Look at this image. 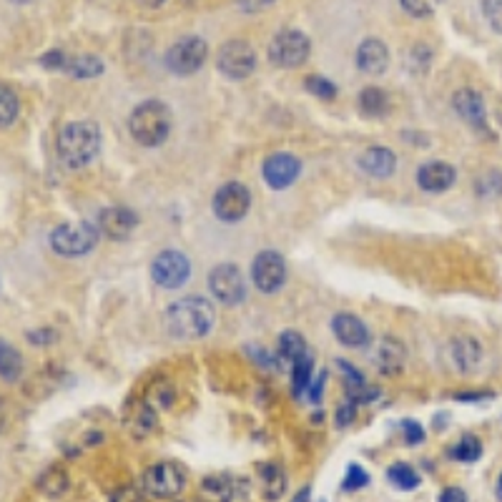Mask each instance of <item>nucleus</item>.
<instances>
[{
    "label": "nucleus",
    "mask_w": 502,
    "mask_h": 502,
    "mask_svg": "<svg viewBox=\"0 0 502 502\" xmlns=\"http://www.w3.org/2000/svg\"><path fill=\"white\" fill-rule=\"evenodd\" d=\"M216 309L204 297H184L163 312V327L173 339H201L213 330Z\"/></svg>",
    "instance_id": "f257e3e1"
},
{
    "label": "nucleus",
    "mask_w": 502,
    "mask_h": 502,
    "mask_svg": "<svg viewBox=\"0 0 502 502\" xmlns=\"http://www.w3.org/2000/svg\"><path fill=\"white\" fill-rule=\"evenodd\" d=\"M101 151V129L93 121H73L58 133V156L68 169L88 166Z\"/></svg>",
    "instance_id": "f03ea898"
},
{
    "label": "nucleus",
    "mask_w": 502,
    "mask_h": 502,
    "mask_svg": "<svg viewBox=\"0 0 502 502\" xmlns=\"http://www.w3.org/2000/svg\"><path fill=\"white\" fill-rule=\"evenodd\" d=\"M172 111L161 101H144L129 116V131L146 148H156L163 144L172 133Z\"/></svg>",
    "instance_id": "7ed1b4c3"
},
{
    "label": "nucleus",
    "mask_w": 502,
    "mask_h": 502,
    "mask_svg": "<svg viewBox=\"0 0 502 502\" xmlns=\"http://www.w3.org/2000/svg\"><path fill=\"white\" fill-rule=\"evenodd\" d=\"M98 226L91 222H76V224H61L51 231V247L58 256H86L98 244Z\"/></svg>",
    "instance_id": "20e7f679"
},
{
    "label": "nucleus",
    "mask_w": 502,
    "mask_h": 502,
    "mask_svg": "<svg viewBox=\"0 0 502 502\" xmlns=\"http://www.w3.org/2000/svg\"><path fill=\"white\" fill-rule=\"evenodd\" d=\"M186 488V470L179 463H156L144 473V492L154 500H176Z\"/></svg>",
    "instance_id": "39448f33"
},
{
    "label": "nucleus",
    "mask_w": 502,
    "mask_h": 502,
    "mask_svg": "<svg viewBox=\"0 0 502 502\" xmlns=\"http://www.w3.org/2000/svg\"><path fill=\"white\" fill-rule=\"evenodd\" d=\"M312 51V40L306 38L302 30H279L269 43V61L279 68H297L305 63Z\"/></svg>",
    "instance_id": "423d86ee"
},
{
    "label": "nucleus",
    "mask_w": 502,
    "mask_h": 502,
    "mask_svg": "<svg viewBox=\"0 0 502 502\" xmlns=\"http://www.w3.org/2000/svg\"><path fill=\"white\" fill-rule=\"evenodd\" d=\"M206 55H209L206 40L198 38V36H186V38L176 40L166 51V68L176 76H191L206 63Z\"/></svg>",
    "instance_id": "0eeeda50"
},
{
    "label": "nucleus",
    "mask_w": 502,
    "mask_h": 502,
    "mask_svg": "<svg viewBox=\"0 0 502 502\" xmlns=\"http://www.w3.org/2000/svg\"><path fill=\"white\" fill-rule=\"evenodd\" d=\"M251 281L254 287L264 294H274L287 281V262L279 251H259L251 262Z\"/></svg>",
    "instance_id": "6e6552de"
},
{
    "label": "nucleus",
    "mask_w": 502,
    "mask_h": 502,
    "mask_svg": "<svg viewBox=\"0 0 502 502\" xmlns=\"http://www.w3.org/2000/svg\"><path fill=\"white\" fill-rule=\"evenodd\" d=\"M151 277L163 289H181L191 277V262L176 249H163L151 262Z\"/></svg>",
    "instance_id": "1a4fd4ad"
},
{
    "label": "nucleus",
    "mask_w": 502,
    "mask_h": 502,
    "mask_svg": "<svg viewBox=\"0 0 502 502\" xmlns=\"http://www.w3.org/2000/svg\"><path fill=\"white\" fill-rule=\"evenodd\" d=\"M216 68L222 71V76H226V79H247L256 68V54H254V48L247 40H229L219 48Z\"/></svg>",
    "instance_id": "9d476101"
},
{
    "label": "nucleus",
    "mask_w": 502,
    "mask_h": 502,
    "mask_svg": "<svg viewBox=\"0 0 502 502\" xmlns=\"http://www.w3.org/2000/svg\"><path fill=\"white\" fill-rule=\"evenodd\" d=\"M209 289L213 299H219L226 306H237L247 297V281L241 277L238 266L234 264H219L213 266L209 274Z\"/></svg>",
    "instance_id": "9b49d317"
},
{
    "label": "nucleus",
    "mask_w": 502,
    "mask_h": 502,
    "mask_svg": "<svg viewBox=\"0 0 502 502\" xmlns=\"http://www.w3.org/2000/svg\"><path fill=\"white\" fill-rule=\"evenodd\" d=\"M251 206V194L249 188L238 181H231V184H224L216 197H213V213L216 219H222L226 224H234V222H241Z\"/></svg>",
    "instance_id": "f8f14e48"
},
{
    "label": "nucleus",
    "mask_w": 502,
    "mask_h": 502,
    "mask_svg": "<svg viewBox=\"0 0 502 502\" xmlns=\"http://www.w3.org/2000/svg\"><path fill=\"white\" fill-rule=\"evenodd\" d=\"M302 173V161L291 154H274L264 161V181L274 191L291 186Z\"/></svg>",
    "instance_id": "ddd939ff"
},
{
    "label": "nucleus",
    "mask_w": 502,
    "mask_h": 502,
    "mask_svg": "<svg viewBox=\"0 0 502 502\" xmlns=\"http://www.w3.org/2000/svg\"><path fill=\"white\" fill-rule=\"evenodd\" d=\"M98 231L106 234L108 238L113 241H126L136 231L138 226V216L133 209H126V206H111V209H104L101 216H98Z\"/></svg>",
    "instance_id": "4468645a"
},
{
    "label": "nucleus",
    "mask_w": 502,
    "mask_h": 502,
    "mask_svg": "<svg viewBox=\"0 0 502 502\" xmlns=\"http://www.w3.org/2000/svg\"><path fill=\"white\" fill-rule=\"evenodd\" d=\"M452 106L467 126H473L477 133H488V111L480 93L473 88H460L452 98Z\"/></svg>",
    "instance_id": "2eb2a0df"
},
{
    "label": "nucleus",
    "mask_w": 502,
    "mask_h": 502,
    "mask_svg": "<svg viewBox=\"0 0 502 502\" xmlns=\"http://www.w3.org/2000/svg\"><path fill=\"white\" fill-rule=\"evenodd\" d=\"M372 364L377 367V372H382L387 377L399 374L407 364V347L399 339H395V337H384L372 352Z\"/></svg>",
    "instance_id": "dca6fc26"
},
{
    "label": "nucleus",
    "mask_w": 502,
    "mask_h": 502,
    "mask_svg": "<svg viewBox=\"0 0 502 502\" xmlns=\"http://www.w3.org/2000/svg\"><path fill=\"white\" fill-rule=\"evenodd\" d=\"M331 331H334V337H337L344 347H349V349H364V347H370L372 342L367 324L359 317H355V314H347V312H342V314H337V317L331 319Z\"/></svg>",
    "instance_id": "f3484780"
},
{
    "label": "nucleus",
    "mask_w": 502,
    "mask_h": 502,
    "mask_svg": "<svg viewBox=\"0 0 502 502\" xmlns=\"http://www.w3.org/2000/svg\"><path fill=\"white\" fill-rule=\"evenodd\" d=\"M455 179H457V172L445 161H427L417 172V184L423 191H430V194L448 191L449 186L455 184Z\"/></svg>",
    "instance_id": "a211bd4d"
},
{
    "label": "nucleus",
    "mask_w": 502,
    "mask_h": 502,
    "mask_svg": "<svg viewBox=\"0 0 502 502\" xmlns=\"http://www.w3.org/2000/svg\"><path fill=\"white\" fill-rule=\"evenodd\" d=\"M357 66L362 73L370 76H382L387 66H389V54L387 46L380 38H367L357 48Z\"/></svg>",
    "instance_id": "6ab92c4d"
},
{
    "label": "nucleus",
    "mask_w": 502,
    "mask_h": 502,
    "mask_svg": "<svg viewBox=\"0 0 502 502\" xmlns=\"http://www.w3.org/2000/svg\"><path fill=\"white\" fill-rule=\"evenodd\" d=\"M359 169L374 179H387L397 169V156L384 146H372L359 156Z\"/></svg>",
    "instance_id": "aec40b11"
},
{
    "label": "nucleus",
    "mask_w": 502,
    "mask_h": 502,
    "mask_svg": "<svg viewBox=\"0 0 502 502\" xmlns=\"http://www.w3.org/2000/svg\"><path fill=\"white\" fill-rule=\"evenodd\" d=\"M156 424H159V414H156V407L151 402H136L126 414V430L138 439L154 435Z\"/></svg>",
    "instance_id": "412c9836"
},
{
    "label": "nucleus",
    "mask_w": 502,
    "mask_h": 502,
    "mask_svg": "<svg viewBox=\"0 0 502 502\" xmlns=\"http://www.w3.org/2000/svg\"><path fill=\"white\" fill-rule=\"evenodd\" d=\"M449 357H452V364L457 367V372L470 374L482 362V347L473 337H460V339H455L452 347H449Z\"/></svg>",
    "instance_id": "4be33fe9"
},
{
    "label": "nucleus",
    "mask_w": 502,
    "mask_h": 502,
    "mask_svg": "<svg viewBox=\"0 0 502 502\" xmlns=\"http://www.w3.org/2000/svg\"><path fill=\"white\" fill-rule=\"evenodd\" d=\"M237 495V480L226 473H216L201 480V500L204 502H231Z\"/></svg>",
    "instance_id": "5701e85b"
},
{
    "label": "nucleus",
    "mask_w": 502,
    "mask_h": 502,
    "mask_svg": "<svg viewBox=\"0 0 502 502\" xmlns=\"http://www.w3.org/2000/svg\"><path fill=\"white\" fill-rule=\"evenodd\" d=\"M36 488H38L40 495L46 498H63L71 488V480H68L66 470L61 467H48L46 473H40V477L36 480Z\"/></svg>",
    "instance_id": "b1692460"
},
{
    "label": "nucleus",
    "mask_w": 502,
    "mask_h": 502,
    "mask_svg": "<svg viewBox=\"0 0 502 502\" xmlns=\"http://www.w3.org/2000/svg\"><path fill=\"white\" fill-rule=\"evenodd\" d=\"M259 480H262V492H264L266 500H279L287 489V477H284L279 464H259Z\"/></svg>",
    "instance_id": "393cba45"
},
{
    "label": "nucleus",
    "mask_w": 502,
    "mask_h": 502,
    "mask_svg": "<svg viewBox=\"0 0 502 502\" xmlns=\"http://www.w3.org/2000/svg\"><path fill=\"white\" fill-rule=\"evenodd\" d=\"M23 374V357L15 349L13 344H8L5 339H0V380L5 382H15Z\"/></svg>",
    "instance_id": "a878e982"
},
{
    "label": "nucleus",
    "mask_w": 502,
    "mask_h": 502,
    "mask_svg": "<svg viewBox=\"0 0 502 502\" xmlns=\"http://www.w3.org/2000/svg\"><path fill=\"white\" fill-rule=\"evenodd\" d=\"M387 480H389L397 489H402V492H412V489H417L423 485L420 473L407 463L389 464V467H387Z\"/></svg>",
    "instance_id": "bb28decb"
},
{
    "label": "nucleus",
    "mask_w": 502,
    "mask_h": 502,
    "mask_svg": "<svg viewBox=\"0 0 502 502\" xmlns=\"http://www.w3.org/2000/svg\"><path fill=\"white\" fill-rule=\"evenodd\" d=\"M312 370H314V362H312L309 355L291 362V389H294L291 395L302 397L309 389V384L314 380V372Z\"/></svg>",
    "instance_id": "cd10ccee"
},
{
    "label": "nucleus",
    "mask_w": 502,
    "mask_h": 502,
    "mask_svg": "<svg viewBox=\"0 0 502 502\" xmlns=\"http://www.w3.org/2000/svg\"><path fill=\"white\" fill-rule=\"evenodd\" d=\"M359 108L372 116V119H377V116H384L387 113V108H389V98H387V93L382 88H377V86H367L364 91L359 93Z\"/></svg>",
    "instance_id": "c85d7f7f"
},
{
    "label": "nucleus",
    "mask_w": 502,
    "mask_h": 502,
    "mask_svg": "<svg viewBox=\"0 0 502 502\" xmlns=\"http://www.w3.org/2000/svg\"><path fill=\"white\" fill-rule=\"evenodd\" d=\"M448 455L457 463H477L482 457V442L475 435H463V439L448 449Z\"/></svg>",
    "instance_id": "c756f323"
},
{
    "label": "nucleus",
    "mask_w": 502,
    "mask_h": 502,
    "mask_svg": "<svg viewBox=\"0 0 502 502\" xmlns=\"http://www.w3.org/2000/svg\"><path fill=\"white\" fill-rule=\"evenodd\" d=\"M66 71L76 79H96L104 73V63L96 55H79V58H68Z\"/></svg>",
    "instance_id": "7c9ffc66"
},
{
    "label": "nucleus",
    "mask_w": 502,
    "mask_h": 502,
    "mask_svg": "<svg viewBox=\"0 0 502 502\" xmlns=\"http://www.w3.org/2000/svg\"><path fill=\"white\" fill-rule=\"evenodd\" d=\"M305 355H309V349H306L305 337H302L299 331L287 330L279 337V357L294 362V359L305 357Z\"/></svg>",
    "instance_id": "2f4dec72"
},
{
    "label": "nucleus",
    "mask_w": 502,
    "mask_h": 502,
    "mask_svg": "<svg viewBox=\"0 0 502 502\" xmlns=\"http://www.w3.org/2000/svg\"><path fill=\"white\" fill-rule=\"evenodd\" d=\"M18 111H21V101H18L15 91L0 83V129L13 126L15 119H18Z\"/></svg>",
    "instance_id": "473e14b6"
},
{
    "label": "nucleus",
    "mask_w": 502,
    "mask_h": 502,
    "mask_svg": "<svg viewBox=\"0 0 502 502\" xmlns=\"http://www.w3.org/2000/svg\"><path fill=\"white\" fill-rule=\"evenodd\" d=\"M367 485H370V475H367V470L357 463L349 464V467H347V475H344V482H342L344 492H357V489H364Z\"/></svg>",
    "instance_id": "72a5a7b5"
},
{
    "label": "nucleus",
    "mask_w": 502,
    "mask_h": 502,
    "mask_svg": "<svg viewBox=\"0 0 502 502\" xmlns=\"http://www.w3.org/2000/svg\"><path fill=\"white\" fill-rule=\"evenodd\" d=\"M305 86L309 88V93H314V96L324 98V101H330V98L337 96V86L331 80L324 79V76H306Z\"/></svg>",
    "instance_id": "f704fd0d"
},
{
    "label": "nucleus",
    "mask_w": 502,
    "mask_h": 502,
    "mask_svg": "<svg viewBox=\"0 0 502 502\" xmlns=\"http://www.w3.org/2000/svg\"><path fill=\"white\" fill-rule=\"evenodd\" d=\"M399 3H402V8L410 15L424 18V15L432 13L442 0H399Z\"/></svg>",
    "instance_id": "c9c22d12"
},
{
    "label": "nucleus",
    "mask_w": 502,
    "mask_h": 502,
    "mask_svg": "<svg viewBox=\"0 0 502 502\" xmlns=\"http://www.w3.org/2000/svg\"><path fill=\"white\" fill-rule=\"evenodd\" d=\"M482 11L489 26L502 33V0H482Z\"/></svg>",
    "instance_id": "e433bc0d"
},
{
    "label": "nucleus",
    "mask_w": 502,
    "mask_h": 502,
    "mask_svg": "<svg viewBox=\"0 0 502 502\" xmlns=\"http://www.w3.org/2000/svg\"><path fill=\"white\" fill-rule=\"evenodd\" d=\"M108 502H148V495H146V492H138V489L131 488V485H123V488L111 492V500Z\"/></svg>",
    "instance_id": "4c0bfd02"
},
{
    "label": "nucleus",
    "mask_w": 502,
    "mask_h": 502,
    "mask_svg": "<svg viewBox=\"0 0 502 502\" xmlns=\"http://www.w3.org/2000/svg\"><path fill=\"white\" fill-rule=\"evenodd\" d=\"M402 430H405V442L412 445V448L424 442V430L417 420H405V423H402Z\"/></svg>",
    "instance_id": "58836bf2"
},
{
    "label": "nucleus",
    "mask_w": 502,
    "mask_h": 502,
    "mask_svg": "<svg viewBox=\"0 0 502 502\" xmlns=\"http://www.w3.org/2000/svg\"><path fill=\"white\" fill-rule=\"evenodd\" d=\"M68 55L63 51H48V54L40 58V66L48 68V71H66Z\"/></svg>",
    "instance_id": "ea45409f"
},
{
    "label": "nucleus",
    "mask_w": 502,
    "mask_h": 502,
    "mask_svg": "<svg viewBox=\"0 0 502 502\" xmlns=\"http://www.w3.org/2000/svg\"><path fill=\"white\" fill-rule=\"evenodd\" d=\"M355 417H357V405L352 402V399H347L344 405H339V410L334 414V420H337V427H347V424L355 423Z\"/></svg>",
    "instance_id": "a19ab883"
},
{
    "label": "nucleus",
    "mask_w": 502,
    "mask_h": 502,
    "mask_svg": "<svg viewBox=\"0 0 502 502\" xmlns=\"http://www.w3.org/2000/svg\"><path fill=\"white\" fill-rule=\"evenodd\" d=\"M439 502H467V492L463 488H445L439 492Z\"/></svg>",
    "instance_id": "79ce46f5"
},
{
    "label": "nucleus",
    "mask_w": 502,
    "mask_h": 502,
    "mask_svg": "<svg viewBox=\"0 0 502 502\" xmlns=\"http://www.w3.org/2000/svg\"><path fill=\"white\" fill-rule=\"evenodd\" d=\"M28 342L33 344H48L54 342V330H36L28 334Z\"/></svg>",
    "instance_id": "37998d69"
},
{
    "label": "nucleus",
    "mask_w": 502,
    "mask_h": 502,
    "mask_svg": "<svg viewBox=\"0 0 502 502\" xmlns=\"http://www.w3.org/2000/svg\"><path fill=\"white\" fill-rule=\"evenodd\" d=\"M269 3H274V0H238V5L244 8V11H249V13H254V11H262V8H266Z\"/></svg>",
    "instance_id": "c03bdc74"
},
{
    "label": "nucleus",
    "mask_w": 502,
    "mask_h": 502,
    "mask_svg": "<svg viewBox=\"0 0 502 502\" xmlns=\"http://www.w3.org/2000/svg\"><path fill=\"white\" fill-rule=\"evenodd\" d=\"M291 502H309V488H302L297 495H294V500Z\"/></svg>",
    "instance_id": "a18cd8bd"
},
{
    "label": "nucleus",
    "mask_w": 502,
    "mask_h": 502,
    "mask_svg": "<svg viewBox=\"0 0 502 502\" xmlns=\"http://www.w3.org/2000/svg\"><path fill=\"white\" fill-rule=\"evenodd\" d=\"M498 500L502 502V475L498 477Z\"/></svg>",
    "instance_id": "49530a36"
},
{
    "label": "nucleus",
    "mask_w": 502,
    "mask_h": 502,
    "mask_svg": "<svg viewBox=\"0 0 502 502\" xmlns=\"http://www.w3.org/2000/svg\"><path fill=\"white\" fill-rule=\"evenodd\" d=\"M144 3H148V5H159L161 0H144Z\"/></svg>",
    "instance_id": "de8ad7c7"
},
{
    "label": "nucleus",
    "mask_w": 502,
    "mask_h": 502,
    "mask_svg": "<svg viewBox=\"0 0 502 502\" xmlns=\"http://www.w3.org/2000/svg\"><path fill=\"white\" fill-rule=\"evenodd\" d=\"M15 3H30V0H15Z\"/></svg>",
    "instance_id": "09e8293b"
},
{
    "label": "nucleus",
    "mask_w": 502,
    "mask_h": 502,
    "mask_svg": "<svg viewBox=\"0 0 502 502\" xmlns=\"http://www.w3.org/2000/svg\"><path fill=\"white\" fill-rule=\"evenodd\" d=\"M184 3H194V0H184Z\"/></svg>",
    "instance_id": "8fccbe9b"
}]
</instances>
